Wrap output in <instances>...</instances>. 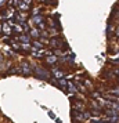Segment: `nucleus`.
<instances>
[{"label":"nucleus","instance_id":"nucleus-3","mask_svg":"<svg viewBox=\"0 0 119 123\" xmlns=\"http://www.w3.org/2000/svg\"><path fill=\"white\" fill-rule=\"evenodd\" d=\"M113 73H115V76H118V78H119V67L116 68L115 71H113Z\"/></svg>","mask_w":119,"mask_h":123},{"label":"nucleus","instance_id":"nucleus-1","mask_svg":"<svg viewBox=\"0 0 119 123\" xmlns=\"http://www.w3.org/2000/svg\"><path fill=\"white\" fill-rule=\"evenodd\" d=\"M32 69H33V75H36L42 80H46V79H49V76H50V73L47 72L43 67H40L39 64H33L32 65Z\"/></svg>","mask_w":119,"mask_h":123},{"label":"nucleus","instance_id":"nucleus-2","mask_svg":"<svg viewBox=\"0 0 119 123\" xmlns=\"http://www.w3.org/2000/svg\"><path fill=\"white\" fill-rule=\"evenodd\" d=\"M19 75H24V76H29V75H33V69H32V65L29 64V62L24 61L19 64Z\"/></svg>","mask_w":119,"mask_h":123}]
</instances>
